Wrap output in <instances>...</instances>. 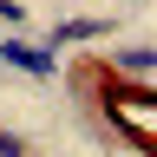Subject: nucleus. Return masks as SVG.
Wrapping results in <instances>:
<instances>
[{"instance_id": "f257e3e1", "label": "nucleus", "mask_w": 157, "mask_h": 157, "mask_svg": "<svg viewBox=\"0 0 157 157\" xmlns=\"http://www.w3.org/2000/svg\"><path fill=\"white\" fill-rule=\"evenodd\" d=\"M92 92H98V111H105L111 137L157 144V85H137V78H111V72H98Z\"/></svg>"}, {"instance_id": "f03ea898", "label": "nucleus", "mask_w": 157, "mask_h": 157, "mask_svg": "<svg viewBox=\"0 0 157 157\" xmlns=\"http://www.w3.org/2000/svg\"><path fill=\"white\" fill-rule=\"evenodd\" d=\"M98 72H111V78H137V85H157V52L144 46V39H124V46H105Z\"/></svg>"}, {"instance_id": "7ed1b4c3", "label": "nucleus", "mask_w": 157, "mask_h": 157, "mask_svg": "<svg viewBox=\"0 0 157 157\" xmlns=\"http://www.w3.org/2000/svg\"><path fill=\"white\" fill-rule=\"evenodd\" d=\"M105 33H118V20H111V13H78V20H59L39 46L59 59V46H92V39H105Z\"/></svg>"}, {"instance_id": "20e7f679", "label": "nucleus", "mask_w": 157, "mask_h": 157, "mask_svg": "<svg viewBox=\"0 0 157 157\" xmlns=\"http://www.w3.org/2000/svg\"><path fill=\"white\" fill-rule=\"evenodd\" d=\"M0 66H20V72H33V78H52V72H59V59H52L46 46H33V39L0 33Z\"/></svg>"}, {"instance_id": "39448f33", "label": "nucleus", "mask_w": 157, "mask_h": 157, "mask_svg": "<svg viewBox=\"0 0 157 157\" xmlns=\"http://www.w3.org/2000/svg\"><path fill=\"white\" fill-rule=\"evenodd\" d=\"M33 144H26V137H20V131H7V124H0V157H26Z\"/></svg>"}, {"instance_id": "423d86ee", "label": "nucleus", "mask_w": 157, "mask_h": 157, "mask_svg": "<svg viewBox=\"0 0 157 157\" xmlns=\"http://www.w3.org/2000/svg\"><path fill=\"white\" fill-rule=\"evenodd\" d=\"M0 26H26V7L20 0H0Z\"/></svg>"}, {"instance_id": "0eeeda50", "label": "nucleus", "mask_w": 157, "mask_h": 157, "mask_svg": "<svg viewBox=\"0 0 157 157\" xmlns=\"http://www.w3.org/2000/svg\"><path fill=\"white\" fill-rule=\"evenodd\" d=\"M26 157H39V151H26Z\"/></svg>"}]
</instances>
